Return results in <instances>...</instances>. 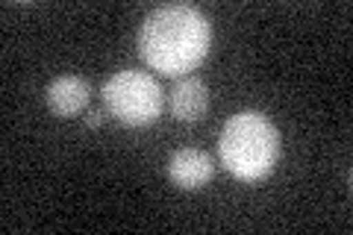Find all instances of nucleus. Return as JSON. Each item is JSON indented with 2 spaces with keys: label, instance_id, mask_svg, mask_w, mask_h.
Returning <instances> with one entry per match:
<instances>
[{
  "label": "nucleus",
  "instance_id": "nucleus-5",
  "mask_svg": "<svg viewBox=\"0 0 353 235\" xmlns=\"http://www.w3.org/2000/svg\"><path fill=\"white\" fill-rule=\"evenodd\" d=\"M44 100H48V109L57 118H74V115H80L88 106V100H92V83L77 74L53 76L48 88H44Z\"/></svg>",
  "mask_w": 353,
  "mask_h": 235
},
{
  "label": "nucleus",
  "instance_id": "nucleus-2",
  "mask_svg": "<svg viewBox=\"0 0 353 235\" xmlns=\"http://www.w3.org/2000/svg\"><path fill=\"white\" fill-rule=\"evenodd\" d=\"M280 130L256 109L236 112L224 121L218 136V156L224 167L241 183H259L277 167Z\"/></svg>",
  "mask_w": 353,
  "mask_h": 235
},
{
  "label": "nucleus",
  "instance_id": "nucleus-7",
  "mask_svg": "<svg viewBox=\"0 0 353 235\" xmlns=\"http://www.w3.org/2000/svg\"><path fill=\"white\" fill-rule=\"evenodd\" d=\"M103 118H106V112H103V109H88V112H85V127L97 130V127L103 124Z\"/></svg>",
  "mask_w": 353,
  "mask_h": 235
},
{
  "label": "nucleus",
  "instance_id": "nucleus-6",
  "mask_svg": "<svg viewBox=\"0 0 353 235\" xmlns=\"http://www.w3.org/2000/svg\"><path fill=\"white\" fill-rule=\"evenodd\" d=\"M168 109L180 124H197L209 112V85L201 76H183L168 94Z\"/></svg>",
  "mask_w": 353,
  "mask_h": 235
},
{
  "label": "nucleus",
  "instance_id": "nucleus-4",
  "mask_svg": "<svg viewBox=\"0 0 353 235\" xmlns=\"http://www.w3.org/2000/svg\"><path fill=\"white\" fill-rule=\"evenodd\" d=\"M215 176V162L212 156L194 147L174 150L168 156V180L183 188V192H197Z\"/></svg>",
  "mask_w": 353,
  "mask_h": 235
},
{
  "label": "nucleus",
  "instance_id": "nucleus-1",
  "mask_svg": "<svg viewBox=\"0 0 353 235\" xmlns=\"http://www.w3.org/2000/svg\"><path fill=\"white\" fill-rule=\"evenodd\" d=\"M212 48V24L197 6L168 3L145 15L139 27V56L162 76L194 71Z\"/></svg>",
  "mask_w": 353,
  "mask_h": 235
},
{
  "label": "nucleus",
  "instance_id": "nucleus-3",
  "mask_svg": "<svg viewBox=\"0 0 353 235\" xmlns=\"http://www.w3.org/2000/svg\"><path fill=\"white\" fill-rule=\"evenodd\" d=\"M103 106L118 124L141 130L157 124L165 106V94L162 85L153 80V74L148 71H115L109 80L103 83Z\"/></svg>",
  "mask_w": 353,
  "mask_h": 235
}]
</instances>
